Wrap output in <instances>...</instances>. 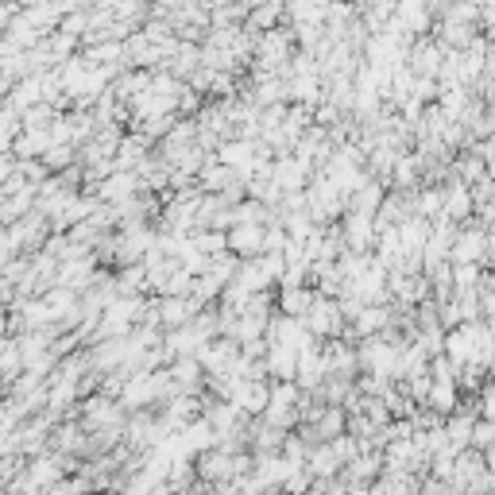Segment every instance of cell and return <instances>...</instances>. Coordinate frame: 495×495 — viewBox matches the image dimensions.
I'll list each match as a JSON object with an SVG mask.
<instances>
[{"mask_svg": "<svg viewBox=\"0 0 495 495\" xmlns=\"http://www.w3.org/2000/svg\"><path fill=\"white\" fill-rule=\"evenodd\" d=\"M264 228H267V225H228V232H225V252L244 256V259H256L259 252H264Z\"/></svg>", "mask_w": 495, "mask_h": 495, "instance_id": "6da1fadb", "label": "cell"}, {"mask_svg": "<svg viewBox=\"0 0 495 495\" xmlns=\"http://www.w3.org/2000/svg\"><path fill=\"white\" fill-rule=\"evenodd\" d=\"M314 290H306V286H290V290H279V310L283 317H306V310L314 306Z\"/></svg>", "mask_w": 495, "mask_h": 495, "instance_id": "7a4b0ae2", "label": "cell"}, {"mask_svg": "<svg viewBox=\"0 0 495 495\" xmlns=\"http://www.w3.org/2000/svg\"><path fill=\"white\" fill-rule=\"evenodd\" d=\"M279 12H283V8H275V5L256 8V12H252V24H248V27H252V32H256V27H264V32H271V24L279 20Z\"/></svg>", "mask_w": 495, "mask_h": 495, "instance_id": "3957f363", "label": "cell"}, {"mask_svg": "<svg viewBox=\"0 0 495 495\" xmlns=\"http://www.w3.org/2000/svg\"><path fill=\"white\" fill-rule=\"evenodd\" d=\"M422 5H438V0H422Z\"/></svg>", "mask_w": 495, "mask_h": 495, "instance_id": "277c9868", "label": "cell"}]
</instances>
